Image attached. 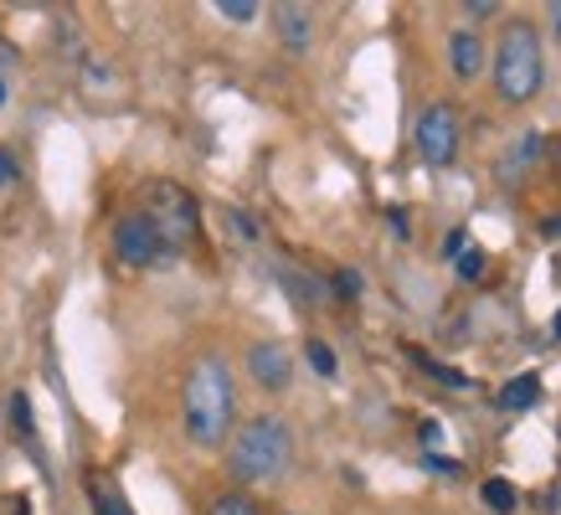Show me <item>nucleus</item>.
I'll use <instances>...</instances> for the list:
<instances>
[{
    "mask_svg": "<svg viewBox=\"0 0 561 515\" xmlns=\"http://www.w3.org/2000/svg\"><path fill=\"white\" fill-rule=\"evenodd\" d=\"M490 72H494V88L505 103H530L541 93V78H546V57H541V36L530 21H511L500 42L490 52Z\"/></svg>",
    "mask_w": 561,
    "mask_h": 515,
    "instance_id": "nucleus-3",
    "label": "nucleus"
},
{
    "mask_svg": "<svg viewBox=\"0 0 561 515\" xmlns=\"http://www.w3.org/2000/svg\"><path fill=\"white\" fill-rule=\"evenodd\" d=\"M114 253H119L124 268H160V263H171V248L160 242V232H154V222L145 217V211H129V217H119V227H114Z\"/></svg>",
    "mask_w": 561,
    "mask_h": 515,
    "instance_id": "nucleus-6",
    "label": "nucleus"
},
{
    "mask_svg": "<svg viewBox=\"0 0 561 515\" xmlns=\"http://www.w3.org/2000/svg\"><path fill=\"white\" fill-rule=\"evenodd\" d=\"M309 366H314L320 377H335V356H330V345L324 341H309Z\"/></svg>",
    "mask_w": 561,
    "mask_h": 515,
    "instance_id": "nucleus-15",
    "label": "nucleus"
},
{
    "mask_svg": "<svg viewBox=\"0 0 561 515\" xmlns=\"http://www.w3.org/2000/svg\"><path fill=\"white\" fill-rule=\"evenodd\" d=\"M294 464V433L284 417H248L227 438V474L238 484H273L284 480Z\"/></svg>",
    "mask_w": 561,
    "mask_h": 515,
    "instance_id": "nucleus-2",
    "label": "nucleus"
},
{
    "mask_svg": "<svg viewBox=\"0 0 561 515\" xmlns=\"http://www.w3.org/2000/svg\"><path fill=\"white\" fill-rule=\"evenodd\" d=\"M427 371H433V377H443L448 381V387H454V392H469V377H459V371H448V366H438V360H423Z\"/></svg>",
    "mask_w": 561,
    "mask_h": 515,
    "instance_id": "nucleus-18",
    "label": "nucleus"
},
{
    "mask_svg": "<svg viewBox=\"0 0 561 515\" xmlns=\"http://www.w3.org/2000/svg\"><path fill=\"white\" fill-rule=\"evenodd\" d=\"M546 16H551V32L561 36V5H546Z\"/></svg>",
    "mask_w": 561,
    "mask_h": 515,
    "instance_id": "nucleus-21",
    "label": "nucleus"
},
{
    "mask_svg": "<svg viewBox=\"0 0 561 515\" xmlns=\"http://www.w3.org/2000/svg\"><path fill=\"white\" fill-rule=\"evenodd\" d=\"M0 108H5V78H0Z\"/></svg>",
    "mask_w": 561,
    "mask_h": 515,
    "instance_id": "nucleus-22",
    "label": "nucleus"
},
{
    "mask_svg": "<svg viewBox=\"0 0 561 515\" xmlns=\"http://www.w3.org/2000/svg\"><path fill=\"white\" fill-rule=\"evenodd\" d=\"M145 217L154 222V232H160V242H165L171 253H181V248L196 238V202H191L181 186H171V181L150 186V196H145Z\"/></svg>",
    "mask_w": 561,
    "mask_h": 515,
    "instance_id": "nucleus-4",
    "label": "nucleus"
},
{
    "mask_svg": "<svg viewBox=\"0 0 561 515\" xmlns=\"http://www.w3.org/2000/svg\"><path fill=\"white\" fill-rule=\"evenodd\" d=\"M11 181H16V160L0 150V186H11Z\"/></svg>",
    "mask_w": 561,
    "mask_h": 515,
    "instance_id": "nucleus-20",
    "label": "nucleus"
},
{
    "mask_svg": "<svg viewBox=\"0 0 561 515\" xmlns=\"http://www.w3.org/2000/svg\"><path fill=\"white\" fill-rule=\"evenodd\" d=\"M93 505H99V515H129V505L114 490H93Z\"/></svg>",
    "mask_w": 561,
    "mask_h": 515,
    "instance_id": "nucleus-16",
    "label": "nucleus"
},
{
    "mask_svg": "<svg viewBox=\"0 0 561 515\" xmlns=\"http://www.w3.org/2000/svg\"><path fill=\"white\" fill-rule=\"evenodd\" d=\"M494 11H500L494 0H479V5H463V16H474V21H490Z\"/></svg>",
    "mask_w": 561,
    "mask_h": 515,
    "instance_id": "nucleus-19",
    "label": "nucleus"
},
{
    "mask_svg": "<svg viewBox=\"0 0 561 515\" xmlns=\"http://www.w3.org/2000/svg\"><path fill=\"white\" fill-rule=\"evenodd\" d=\"M412 139H417V154H423L427 165H454L459 160V114L448 108V103H427L423 114H417V129H412Z\"/></svg>",
    "mask_w": 561,
    "mask_h": 515,
    "instance_id": "nucleus-5",
    "label": "nucleus"
},
{
    "mask_svg": "<svg viewBox=\"0 0 561 515\" xmlns=\"http://www.w3.org/2000/svg\"><path fill=\"white\" fill-rule=\"evenodd\" d=\"M11 423H16V438H32V402L26 397H11Z\"/></svg>",
    "mask_w": 561,
    "mask_h": 515,
    "instance_id": "nucleus-14",
    "label": "nucleus"
},
{
    "mask_svg": "<svg viewBox=\"0 0 561 515\" xmlns=\"http://www.w3.org/2000/svg\"><path fill=\"white\" fill-rule=\"evenodd\" d=\"M448 68H454V78H459V83H474L479 72L490 68V47L479 42L474 26H459V32L448 36Z\"/></svg>",
    "mask_w": 561,
    "mask_h": 515,
    "instance_id": "nucleus-8",
    "label": "nucleus"
},
{
    "mask_svg": "<svg viewBox=\"0 0 561 515\" xmlns=\"http://www.w3.org/2000/svg\"><path fill=\"white\" fill-rule=\"evenodd\" d=\"M248 371H253V381L263 392H289L294 360L278 341H257V345H248Z\"/></svg>",
    "mask_w": 561,
    "mask_h": 515,
    "instance_id": "nucleus-7",
    "label": "nucleus"
},
{
    "mask_svg": "<svg viewBox=\"0 0 561 515\" xmlns=\"http://www.w3.org/2000/svg\"><path fill=\"white\" fill-rule=\"evenodd\" d=\"M551 330H557V335H561V320H557V325H551Z\"/></svg>",
    "mask_w": 561,
    "mask_h": 515,
    "instance_id": "nucleus-24",
    "label": "nucleus"
},
{
    "mask_svg": "<svg viewBox=\"0 0 561 515\" xmlns=\"http://www.w3.org/2000/svg\"><path fill=\"white\" fill-rule=\"evenodd\" d=\"M211 515H263L253 505V495H217L211 500Z\"/></svg>",
    "mask_w": 561,
    "mask_h": 515,
    "instance_id": "nucleus-12",
    "label": "nucleus"
},
{
    "mask_svg": "<svg viewBox=\"0 0 561 515\" xmlns=\"http://www.w3.org/2000/svg\"><path fill=\"white\" fill-rule=\"evenodd\" d=\"M536 397H541V381L530 377H515V381H505V392H500V408H511V412H526V408H536Z\"/></svg>",
    "mask_w": 561,
    "mask_h": 515,
    "instance_id": "nucleus-10",
    "label": "nucleus"
},
{
    "mask_svg": "<svg viewBox=\"0 0 561 515\" xmlns=\"http://www.w3.org/2000/svg\"><path fill=\"white\" fill-rule=\"evenodd\" d=\"M16 515H32V511H26V505H21V511H16Z\"/></svg>",
    "mask_w": 561,
    "mask_h": 515,
    "instance_id": "nucleus-23",
    "label": "nucleus"
},
{
    "mask_svg": "<svg viewBox=\"0 0 561 515\" xmlns=\"http://www.w3.org/2000/svg\"><path fill=\"white\" fill-rule=\"evenodd\" d=\"M232 417H238V387H232V366L206 351L191 360L186 392H181V423L196 448H227L232 438Z\"/></svg>",
    "mask_w": 561,
    "mask_h": 515,
    "instance_id": "nucleus-1",
    "label": "nucleus"
},
{
    "mask_svg": "<svg viewBox=\"0 0 561 515\" xmlns=\"http://www.w3.org/2000/svg\"><path fill=\"white\" fill-rule=\"evenodd\" d=\"M273 26H278V42L289 52H309V42H314L309 5H278V11H273Z\"/></svg>",
    "mask_w": 561,
    "mask_h": 515,
    "instance_id": "nucleus-9",
    "label": "nucleus"
},
{
    "mask_svg": "<svg viewBox=\"0 0 561 515\" xmlns=\"http://www.w3.org/2000/svg\"><path fill=\"white\" fill-rule=\"evenodd\" d=\"M484 274V253L479 248H463L459 253V278H479Z\"/></svg>",
    "mask_w": 561,
    "mask_h": 515,
    "instance_id": "nucleus-17",
    "label": "nucleus"
},
{
    "mask_svg": "<svg viewBox=\"0 0 561 515\" xmlns=\"http://www.w3.org/2000/svg\"><path fill=\"white\" fill-rule=\"evenodd\" d=\"M479 495H484V505H490L494 515H511L515 511V484L511 480H484V490H479Z\"/></svg>",
    "mask_w": 561,
    "mask_h": 515,
    "instance_id": "nucleus-11",
    "label": "nucleus"
},
{
    "mask_svg": "<svg viewBox=\"0 0 561 515\" xmlns=\"http://www.w3.org/2000/svg\"><path fill=\"white\" fill-rule=\"evenodd\" d=\"M217 16H227V21H238V26H248V21L257 16V5H253V0H217Z\"/></svg>",
    "mask_w": 561,
    "mask_h": 515,
    "instance_id": "nucleus-13",
    "label": "nucleus"
}]
</instances>
